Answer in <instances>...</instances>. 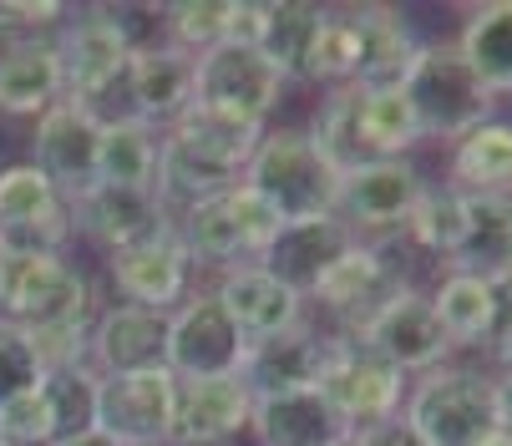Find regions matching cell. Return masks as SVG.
<instances>
[{
    "label": "cell",
    "instance_id": "1",
    "mask_svg": "<svg viewBox=\"0 0 512 446\" xmlns=\"http://www.w3.org/2000/svg\"><path fill=\"white\" fill-rule=\"evenodd\" d=\"M259 142L264 127L208 107H193L183 122H173L158 142V178H153V193L163 198L168 218H183L188 208L239 188Z\"/></svg>",
    "mask_w": 512,
    "mask_h": 446
},
{
    "label": "cell",
    "instance_id": "2",
    "mask_svg": "<svg viewBox=\"0 0 512 446\" xmlns=\"http://www.w3.org/2000/svg\"><path fill=\"white\" fill-rule=\"evenodd\" d=\"M56 56H61L66 102H77L97 127L132 117V102H127L132 41H127L112 6L71 11V21L56 31Z\"/></svg>",
    "mask_w": 512,
    "mask_h": 446
},
{
    "label": "cell",
    "instance_id": "3",
    "mask_svg": "<svg viewBox=\"0 0 512 446\" xmlns=\"http://www.w3.org/2000/svg\"><path fill=\"white\" fill-rule=\"evenodd\" d=\"M0 320L26 335L87 330L97 320V284L66 254H6L0 249Z\"/></svg>",
    "mask_w": 512,
    "mask_h": 446
},
{
    "label": "cell",
    "instance_id": "4",
    "mask_svg": "<svg viewBox=\"0 0 512 446\" xmlns=\"http://www.w3.org/2000/svg\"><path fill=\"white\" fill-rule=\"evenodd\" d=\"M340 178H345V168L325 153L310 132H295V127L264 132V142L254 147V158L244 168V188H254L279 213V223L335 213Z\"/></svg>",
    "mask_w": 512,
    "mask_h": 446
},
{
    "label": "cell",
    "instance_id": "5",
    "mask_svg": "<svg viewBox=\"0 0 512 446\" xmlns=\"http://www.w3.org/2000/svg\"><path fill=\"white\" fill-rule=\"evenodd\" d=\"M401 416L426 446H482L497 431L492 376L472 365H436L416 376V386L401 401Z\"/></svg>",
    "mask_w": 512,
    "mask_h": 446
},
{
    "label": "cell",
    "instance_id": "6",
    "mask_svg": "<svg viewBox=\"0 0 512 446\" xmlns=\"http://www.w3.org/2000/svg\"><path fill=\"white\" fill-rule=\"evenodd\" d=\"M173 229L193 259V269H239V264H259V254L269 249V239L279 234V213L254 193V188H229L198 208H188L183 218H173Z\"/></svg>",
    "mask_w": 512,
    "mask_h": 446
},
{
    "label": "cell",
    "instance_id": "7",
    "mask_svg": "<svg viewBox=\"0 0 512 446\" xmlns=\"http://www.w3.org/2000/svg\"><path fill=\"white\" fill-rule=\"evenodd\" d=\"M401 92L421 122V137H442V142H457L472 127H482L492 117V102H497L477 82V71L462 61L457 46H421Z\"/></svg>",
    "mask_w": 512,
    "mask_h": 446
},
{
    "label": "cell",
    "instance_id": "8",
    "mask_svg": "<svg viewBox=\"0 0 512 446\" xmlns=\"http://www.w3.org/2000/svg\"><path fill=\"white\" fill-rule=\"evenodd\" d=\"M345 340L381 355L386 365L401 370V376H426V370L447 365V355H452V340H447L442 320H436V310H431V294H421L411 284H401L391 300L376 315H365Z\"/></svg>",
    "mask_w": 512,
    "mask_h": 446
},
{
    "label": "cell",
    "instance_id": "9",
    "mask_svg": "<svg viewBox=\"0 0 512 446\" xmlns=\"http://www.w3.org/2000/svg\"><path fill=\"white\" fill-rule=\"evenodd\" d=\"M71 239H77L71 203L41 168H31L26 158L0 168V249L6 254H66Z\"/></svg>",
    "mask_w": 512,
    "mask_h": 446
},
{
    "label": "cell",
    "instance_id": "10",
    "mask_svg": "<svg viewBox=\"0 0 512 446\" xmlns=\"http://www.w3.org/2000/svg\"><path fill=\"white\" fill-rule=\"evenodd\" d=\"M289 82L259 46H213L198 56V107L264 127V117L284 102Z\"/></svg>",
    "mask_w": 512,
    "mask_h": 446
},
{
    "label": "cell",
    "instance_id": "11",
    "mask_svg": "<svg viewBox=\"0 0 512 446\" xmlns=\"http://www.w3.org/2000/svg\"><path fill=\"white\" fill-rule=\"evenodd\" d=\"M426 178L411 158H376V163H355L340 178V203L335 218L350 223L355 239H381V234H406V218L421 203Z\"/></svg>",
    "mask_w": 512,
    "mask_h": 446
},
{
    "label": "cell",
    "instance_id": "12",
    "mask_svg": "<svg viewBox=\"0 0 512 446\" xmlns=\"http://www.w3.org/2000/svg\"><path fill=\"white\" fill-rule=\"evenodd\" d=\"M320 396L335 406V416L350 431H360V426H376V421L401 416L406 376H401L396 365H386L381 355H371L365 345L335 335L330 365H325V376H320Z\"/></svg>",
    "mask_w": 512,
    "mask_h": 446
},
{
    "label": "cell",
    "instance_id": "13",
    "mask_svg": "<svg viewBox=\"0 0 512 446\" xmlns=\"http://www.w3.org/2000/svg\"><path fill=\"white\" fill-rule=\"evenodd\" d=\"M249 340L234 330L224 305L208 294L188 300L168 315V370L178 381H208V376H239Z\"/></svg>",
    "mask_w": 512,
    "mask_h": 446
},
{
    "label": "cell",
    "instance_id": "14",
    "mask_svg": "<svg viewBox=\"0 0 512 446\" xmlns=\"http://www.w3.org/2000/svg\"><path fill=\"white\" fill-rule=\"evenodd\" d=\"M178 406L173 370H142V376H102L97 381V431L117 446H168Z\"/></svg>",
    "mask_w": 512,
    "mask_h": 446
},
{
    "label": "cell",
    "instance_id": "15",
    "mask_svg": "<svg viewBox=\"0 0 512 446\" xmlns=\"http://www.w3.org/2000/svg\"><path fill=\"white\" fill-rule=\"evenodd\" d=\"M107 274H112V289L122 294V305L173 315V310L188 300L193 259H188L178 229H163V234L142 239V244H132V249L107 254Z\"/></svg>",
    "mask_w": 512,
    "mask_h": 446
},
{
    "label": "cell",
    "instance_id": "16",
    "mask_svg": "<svg viewBox=\"0 0 512 446\" xmlns=\"http://www.w3.org/2000/svg\"><path fill=\"white\" fill-rule=\"evenodd\" d=\"M97 142H102V127L77 107V102H56V107H46L41 117H36V127H31V168H41L56 188H61V198L71 203V198H82L92 183H97Z\"/></svg>",
    "mask_w": 512,
    "mask_h": 446
},
{
    "label": "cell",
    "instance_id": "17",
    "mask_svg": "<svg viewBox=\"0 0 512 446\" xmlns=\"http://www.w3.org/2000/svg\"><path fill=\"white\" fill-rule=\"evenodd\" d=\"M71 229L92 239L97 249L117 254L142 239L173 229V218L153 188H117V183H92L82 198H71Z\"/></svg>",
    "mask_w": 512,
    "mask_h": 446
},
{
    "label": "cell",
    "instance_id": "18",
    "mask_svg": "<svg viewBox=\"0 0 512 446\" xmlns=\"http://www.w3.org/2000/svg\"><path fill=\"white\" fill-rule=\"evenodd\" d=\"M87 365L97 376H142L168 370V315L137 305H102L87 330Z\"/></svg>",
    "mask_w": 512,
    "mask_h": 446
},
{
    "label": "cell",
    "instance_id": "19",
    "mask_svg": "<svg viewBox=\"0 0 512 446\" xmlns=\"http://www.w3.org/2000/svg\"><path fill=\"white\" fill-rule=\"evenodd\" d=\"M330 350H335V335L300 320L295 330H279L269 340H254L244 350V365H239V381L254 391V396H279V391H315L325 365H330Z\"/></svg>",
    "mask_w": 512,
    "mask_h": 446
},
{
    "label": "cell",
    "instance_id": "20",
    "mask_svg": "<svg viewBox=\"0 0 512 446\" xmlns=\"http://www.w3.org/2000/svg\"><path fill=\"white\" fill-rule=\"evenodd\" d=\"M127 102H132L137 122L168 132L173 122H183L198 107V56H188V51H178L168 41L132 51Z\"/></svg>",
    "mask_w": 512,
    "mask_h": 446
},
{
    "label": "cell",
    "instance_id": "21",
    "mask_svg": "<svg viewBox=\"0 0 512 446\" xmlns=\"http://www.w3.org/2000/svg\"><path fill=\"white\" fill-rule=\"evenodd\" d=\"M249 416H254V391L239 376L178 381L168 446H234L249 431Z\"/></svg>",
    "mask_w": 512,
    "mask_h": 446
},
{
    "label": "cell",
    "instance_id": "22",
    "mask_svg": "<svg viewBox=\"0 0 512 446\" xmlns=\"http://www.w3.org/2000/svg\"><path fill=\"white\" fill-rule=\"evenodd\" d=\"M396 289H401L396 264H391L381 249H371V244L355 239V244L325 269V279L310 289V300L340 320V335H350L365 315H376Z\"/></svg>",
    "mask_w": 512,
    "mask_h": 446
},
{
    "label": "cell",
    "instance_id": "23",
    "mask_svg": "<svg viewBox=\"0 0 512 446\" xmlns=\"http://www.w3.org/2000/svg\"><path fill=\"white\" fill-rule=\"evenodd\" d=\"M345 16L355 26V82L350 87H365V92L401 87L426 46L411 31V21L391 6H345Z\"/></svg>",
    "mask_w": 512,
    "mask_h": 446
},
{
    "label": "cell",
    "instance_id": "24",
    "mask_svg": "<svg viewBox=\"0 0 512 446\" xmlns=\"http://www.w3.org/2000/svg\"><path fill=\"white\" fill-rule=\"evenodd\" d=\"M213 300L224 305V315L234 320V330L254 345V340H269L279 330H295L305 320V300L289 284H279L264 264H239V269H224L213 284Z\"/></svg>",
    "mask_w": 512,
    "mask_h": 446
},
{
    "label": "cell",
    "instance_id": "25",
    "mask_svg": "<svg viewBox=\"0 0 512 446\" xmlns=\"http://www.w3.org/2000/svg\"><path fill=\"white\" fill-rule=\"evenodd\" d=\"M355 244L350 223L325 213V218H300V223H279V234L269 239V249L259 254V264L300 294V300H310V289L325 279V269Z\"/></svg>",
    "mask_w": 512,
    "mask_h": 446
},
{
    "label": "cell",
    "instance_id": "26",
    "mask_svg": "<svg viewBox=\"0 0 512 446\" xmlns=\"http://www.w3.org/2000/svg\"><path fill=\"white\" fill-rule=\"evenodd\" d=\"M66 97L56 36H16L0 41V117H41Z\"/></svg>",
    "mask_w": 512,
    "mask_h": 446
},
{
    "label": "cell",
    "instance_id": "27",
    "mask_svg": "<svg viewBox=\"0 0 512 446\" xmlns=\"http://www.w3.org/2000/svg\"><path fill=\"white\" fill-rule=\"evenodd\" d=\"M249 431L259 446H335L350 441V426L335 416V406L315 391H279V396H254Z\"/></svg>",
    "mask_w": 512,
    "mask_h": 446
},
{
    "label": "cell",
    "instance_id": "28",
    "mask_svg": "<svg viewBox=\"0 0 512 446\" xmlns=\"http://www.w3.org/2000/svg\"><path fill=\"white\" fill-rule=\"evenodd\" d=\"M350 142H355V163H376V158H411V147L426 137L401 87L386 92L350 87Z\"/></svg>",
    "mask_w": 512,
    "mask_h": 446
},
{
    "label": "cell",
    "instance_id": "29",
    "mask_svg": "<svg viewBox=\"0 0 512 446\" xmlns=\"http://www.w3.org/2000/svg\"><path fill=\"white\" fill-rule=\"evenodd\" d=\"M452 178L447 188L467 198H512V122L487 117L467 137L452 142Z\"/></svg>",
    "mask_w": 512,
    "mask_h": 446
},
{
    "label": "cell",
    "instance_id": "30",
    "mask_svg": "<svg viewBox=\"0 0 512 446\" xmlns=\"http://www.w3.org/2000/svg\"><path fill=\"white\" fill-rule=\"evenodd\" d=\"M447 264L452 274H477L487 284L512 279V198H467V229Z\"/></svg>",
    "mask_w": 512,
    "mask_h": 446
},
{
    "label": "cell",
    "instance_id": "31",
    "mask_svg": "<svg viewBox=\"0 0 512 446\" xmlns=\"http://www.w3.org/2000/svg\"><path fill=\"white\" fill-rule=\"evenodd\" d=\"M431 310L452 345H492L497 340V284L477 274H447L431 294Z\"/></svg>",
    "mask_w": 512,
    "mask_h": 446
},
{
    "label": "cell",
    "instance_id": "32",
    "mask_svg": "<svg viewBox=\"0 0 512 446\" xmlns=\"http://www.w3.org/2000/svg\"><path fill=\"white\" fill-rule=\"evenodd\" d=\"M457 51L492 97H507L512 92V0L477 6L457 36Z\"/></svg>",
    "mask_w": 512,
    "mask_h": 446
},
{
    "label": "cell",
    "instance_id": "33",
    "mask_svg": "<svg viewBox=\"0 0 512 446\" xmlns=\"http://www.w3.org/2000/svg\"><path fill=\"white\" fill-rule=\"evenodd\" d=\"M158 142L163 132L148 122H107L102 142H97V183H117V188H153L158 178Z\"/></svg>",
    "mask_w": 512,
    "mask_h": 446
},
{
    "label": "cell",
    "instance_id": "34",
    "mask_svg": "<svg viewBox=\"0 0 512 446\" xmlns=\"http://www.w3.org/2000/svg\"><path fill=\"white\" fill-rule=\"evenodd\" d=\"M320 26H325V6H310V0H284V6H264V36H259V51L284 71V82H305Z\"/></svg>",
    "mask_w": 512,
    "mask_h": 446
},
{
    "label": "cell",
    "instance_id": "35",
    "mask_svg": "<svg viewBox=\"0 0 512 446\" xmlns=\"http://www.w3.org/2000/svg\"><path fill=\"white\" fill-rule=\"evenodd\" d=\"M97 370L92 365H71V370H46L41 391L51 406V446L97 431Z\"/></svg>",
    "mask_w": 512,
    "mask_h": 446
},
{
    "label": "cell",
    "instance_id": "36",
    "mask_svg": "<svg viewBox=\"0 0 512 446\" xmlns=\"http://www.w3.org/2000/svg\"><path fill=\"white\" fill-rule=\"evenodd\" d=\"M462 229H467V198L457 188H447V183H436V188L426 183L421 203L406 218V239L421 244L436 259H452L457 244H462Z\"/></svg>",
    "mask_w": 512,
    "mask_h": 446
},
{
    "label": "cell",
    "instance_id": "37",
    "mask_svg": "<svg viewBox=\"0 0 512 446\" xmlns=\"http://www.w3.org/2000/svg\"><path fill=\"white\" fill-rule=\"evenodd\" d=\"M229 11L234 0H173V6H163V41L188 56H203L213 46H224Z\"/></svg>",
    "mask_w": 512,
    "mask_h": 446
},
{
    "label": "cell",
    "instance_id": "38",
    "mask_svg": "<svg viewBox=\"0 0 512 446\" xmlns=\"http://www.w3.org/2000/svg\"><path fill=\"white\" fill-rule=\"evenodd\" d=\"M305 82L330 87V92L355 82V26H350L345 11H325V26H320V36H315Z\"/></svg>",
    "mask_w": 512,
    "mask_h": 446
},
{
    "label": "cell",
    "instance_id": "39",
    "mask_svg": "<svg viewBox=\"0 0 512 446\" xmlns=\"http://www.w3.org/2000/svg\"><path fill=\"white\" fill-rule=\"evenodd\" d=\"M41 376H46V370L36 360L31 335L21 325H11V320H0V406L26 396V391H36Z\"/></svg>",
    "mask_w": 512,
    "mask_h": 446
},
{
    "label": "cell",
    "instance_id": "40",
    "mask_svg": "<svg viewBox=\"0 0 512 446\" xmlns=\"http://www.w3.org/2000/svg\"><path fill=\"white\" fill-rule=\"evenodd\" d=\"M0 441L6 446H51V406H46L41 386L0 406Z\"/></svg>",
    "mask_w": 512,
    "mask_h": 446
},
{
    "label": "cell",
    "instance_id": "41",
    "mask_svg": "<svg viewBox=\"0 0 512 446\" xmlns=\"http://www.w3.org/2000/svg\"><path fill=\"white\" fill-rule=\"evenodd\" d=\"M71 21V6L61 0H0V41H16V36H51Z\"/></svg>",
    "mask_w": 512,
    "mask_h": 446
},
{
    "label": "cell",
    "instance_id": "42",
    "mask_svg": "<svg viewBox=\"0 0 512 446\" xmlns=\"http://www.w3.org/2000/svg\"><path fill=\"white\" fill-rule=\"evenodd\" d=\"M345 446H426V441L416 436V426H411L406 416H391V421H376V426L350 431Z\"/></svg>",
    "mask_w": 512,
    "mask_h": 446
},
{
    "label": "cell",
    "instance_id": "43",
    "mask_svg": "<svg viewBox=\"0 0 512 446\" xmlns=\"http://www.w3.org/2000/svg\"><path fill=\"white\" fill-rule=\"evenodd\" d=\"M492 391H497V426L512 431V370H502V376L492 381Z\"/></svg>",
    "mask_w": 512,
    "mask_h": 446
},
{
    "label": "cell",
    "instance_id": "44",
    "mask_svg": "<svg viewBox=\"0 0 512 446\" xmlns=\"http://www.w3.org/2000/svg\"><path fill=\"white\" fill-rule=\"evenodd\" d=\"M492 355H497V365H502V370H512V325H507V330L497 335V345H492Z\"/></svg>",
    "mask_w": 512,
    "mask_h": 446
},
{
    "label": "cell",
    "instance_id": "45",
    "mask_svg": "<svg viewBox=\"0 0 512 446\" xmlns=\"http://www.w3.org/2000/svg\"><path fill=\"white\" fill-rule=\"evenodd\" d=\"M61 446H117V441L102 436V431H87V436H71V441H61Z\"/></svg>",
    "mask_w": 512,
    "mask_h": 446
},
{
    "label": "cell",
    "instance_id": "46",
    "mask_svg": "<svg viewBox=\"0 0 512 446\" xmlns=\"http://www.w3.org/2000/svg\"><path fill=\"white\" fill-rule=\"evenodd\" d=\"M482 446H512V431H502V426H497V431H492Z\"/></svg>",
    "mask_w": 512,
    "mask_h": 446
},
{
    "label": "cell",
    "instance_id": "47",
    "mask_svg": "<svg viewBox=\"0 0 512 446\" xmlns=\"http://www.w3.org/2000/svg\"><path fill=\"white\" fill-rule=\"evenodd\" d=\"M335 446H345V441H335Z\"/></svg>",
    "mask_w": 512,
    "mask_h": 446
},
{
    "label": "cell",
    "instance_id": "48",
    "mask_svg": "<svg viewBox=\"0 0 512 446\" xmlns=\"http://www.w3.org/2000/svg\"><path fill=\"white\" fill-rule=\"evenodd\" d=\"M0 446H6V441H0Z\"/></svg>",
    "mask_w": 512,
    "mask_h": 446
}]
</instances>
